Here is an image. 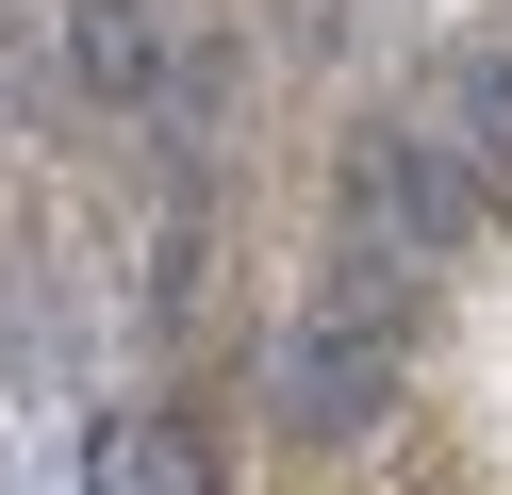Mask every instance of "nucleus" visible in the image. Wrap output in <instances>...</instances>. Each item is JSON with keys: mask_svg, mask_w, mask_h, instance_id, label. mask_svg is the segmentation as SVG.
<instances>
[{"mask_svg": "<svg viewBox=\"0 0 512 495\" xmlns=\"http://www.w3.org/2000/svg\"><path fill=\"white\" fill-rule=\"evenodd\" d=\"M331 198H347V231L397 248V264H463L479 231H496V165H463L430 116H347Z\"/></svg>", "mask_w": 512, "mask_h": 495, "instance_id": "f257e3e1", "label": "nucleus"}, {"mask_svg": "<svg viewBox=\"0 0 512 495\" xmlns=\"http://www.w3.org/2000/svg\"><path fill=\"white\" fill-rule=\"evenodd\" d=\"M397 380H413V347L331 330V314H281V347H265V429H281V446H314V462H347V446H380Z\"/></svg>", "mask_w": 512, "mask_h": 495, "instance_id": "f03ea898", "label": "nucleus"}, {"mask_svg": "<svg viewBox=\"0 0 512 495\" xmlns=\"http://www.w3.org/2000/svg\"><path fill=\"white\" fill-rule=\"evenodd\" d=\"M166 66H182V17L166 0H50V83L83 99V116H166Z\"/></svg>", "mask_w": 512, "mask_h": 495, "instance_id": "7ed1b4c3", "label": "nucleus"}, {"mask_svg": "<svg viewBox=\"0 0 512 495\" xmlns=\"http://www.w3.org/2000/svg\"><path fill=\"white\" fill-rule=\"evenodd\" d=\"M413 116H430L463 165H496V182H512V33H446L430 83H413Z\"/></svg>", "mask_w": 512, "mask_h": 495, "instance_id": "20e7f679", "label": "nucleus"}, {"mask_svg": "<svg viewBox=\"0 0 512 495\" xmlns=\"http://www.w3.org/2000/svg\"><path fill=\"white\" fill-rule=\"evenodd\" d=\"M298 314L380 330V347H430V264H397V248H364V231H347V248L314 264V297H298Z\"/></svg>", "mask_w": 512, "mask_h": 495, "instance_id": "39448f33", "label": "nucleus"}, {"mask_svg": "<svg viewBox=\"0 0 512 495\" xmlns=\"http://www.w3.org/2000/svg\"><path fill=\"white\" fill-rule=\"evenodd\" d=\"M232 83H248V66H232V33H182V66H166V116H149V132H182V149H215V116H232Z\"/></svg>", "mask_w": 512, "mask_h": 495, "instance_id": "423d86ee", "label": "nucleus"}, {"mask_svg": "<svg viewBox=\"0 0 512 495\" xmlns=\"http://www.w3.org/2000/svg\"><path fill=\"white\" fill-rule=\"evenodd\" d=\"M133 495H232L199 446V413H133Z\"/></svg>", "mask_w": 512, "mask_h": 495, "instance_id": "0eeeda50", "label": "nucleus"}, {"mask_svg": "<svg viewBox=\"0 0 512 495\" xmlns=\"http://www.w3.org/2000/svg\"><path fill=\"white\" fill-rule=\"evenodd\" d=\"M0 17H17V0H0Z\"/></svg>", "mask_w": 512, "mask_h": 495, "instance_id": "6e6552de", "label": "nucleus"}]
</instances>
